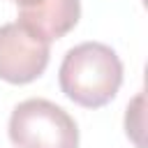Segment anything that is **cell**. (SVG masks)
Returning <instances> with one entry per match:
<instances>
[{"instance_id": "6da1fadb", "label": "cell", "mask_w": 148, "mask_h": 148, "mask_svg": "<svg viewBox=\"0 0 148 148\" xmlns=\"http://www.w3.org/2000/svg\"><path fill=\"white\" fill-rule=\"evenodd\" d=\"M58 81L67 99L86 109H99L120 90L123 62L109 44L83 42L65 53Z\"/></svg>"}, {"instance_id": "7a4b0ae2", "label": "cell", "mask_w": 148, "mask_h": 148, "mask_svg": "<svg viewBox=\"0 0 148 148\" xmlns=\"http://www.w3.org/2000/svg\"><path fill=\"white\" fill-rule=\"evenodd\" d=\"M7 132L16 148H79L76 120L62 106L42 97L18 102Z\"/></svg>"}, {"instance_id": "8992f818", "label": "cell", "mask_w": 148, "mask_h": 148, "mask_svg": "<svg viewBox=\"0 0 148 148\" xmlns=\"http://www.w3.org/2000/svg\"><path fill=\"white\" fill-rule=\"evenodd\" d=\"M12 2H16L18 9H25V7H35V5H39L42 0H12Z\"/></svg>"}, {"instance_id": "3957f363", "label": "cell", "mask_w": 148, "mask_h": 148, "mask_svg": "<svg viewBox=\"0 0 148 148\" xmlns=\"http://www.w3.org/2000/svg\"><path fill=\"white\" fill-rule=\"evenodd\" d=\"M51 44L18 21L0 25V79L14 86L39 79L49 65Z\"/></svg>"}, {"instance_id": "277c9868", "label": "cell", "mask_w": 148, "mask_h": 148, "mask_svg": "<svg viewBox=\"0 0 148 148\" xmlns=\"http://www.w3.org/2000/svg\"><path fill=\"white\" fill-rule=\"evenodd\" d=\"M81 18V0H42L35 7L18 9V23L44 42L65 37Z\"/></svg>"}, {"instance_id": "5b68a950", "label": "cell", "mask_w": 148, "mask_h": 148, "mask_svg": "<svg viewBox=\"0 0 148 148\" xmlns=\"http://www.w3.org/2000/svg\"><path fill=\"white\" fill-rule=\"evenodd\" d=\"M125 130H127V136L136 143V148H143V141H141V132H143V92H139L127 104Z\"/></svg>"}]
</instances>
